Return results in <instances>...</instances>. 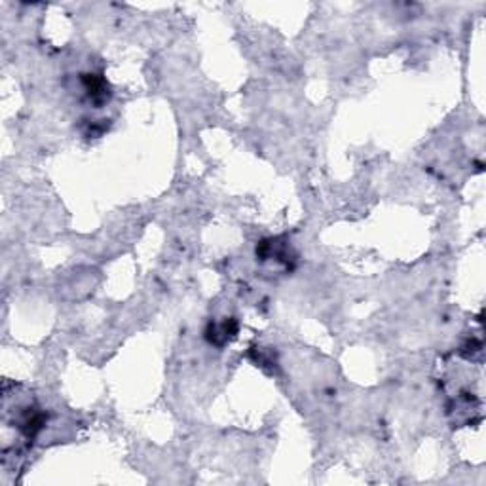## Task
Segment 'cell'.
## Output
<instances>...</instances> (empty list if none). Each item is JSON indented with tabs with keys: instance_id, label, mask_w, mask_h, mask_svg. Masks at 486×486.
<instances>
[{
	"instance_id": "1",
	"label": "cell",
	"mask_w": 486,
	"mask_h": 486,
	"mask_svg": "<svg viewBox=\"0 0 486 486\" xmlns=\"http://www.w3.org/2000/svg\"><path fill=\"white\" fill-rule=\"evenodd\" d=\"M237 335V321L234 317H228L222 325H215L209 323L208 330H206V338L215 346H224L230 340H234Z\"/></svg>"
},
{
	"instance_id": "2",
	"label": "cell",
	"mask_w": 486,
	"mask_h": 486,
	"mask_svg": "<svg viewBox=\"0 0 486 486\" xmlns=\"http://www.w3.org/2000/svg\"><path fill=\"white\" fill-rule=\"evenodd\" d=\"M82 82H84V87H86L90 97H92L95 103H105V101L110 97L108 84L99 74H84V76H82Z\"/></svg>"
}]
</instances>
